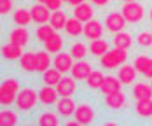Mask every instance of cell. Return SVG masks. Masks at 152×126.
Returning a JSON list of instances; mask_svg holds the SVG:
<instances>
[{"label":"cell","mask_w":152,"mask_h":126,"mask_svg":"<svg viewBox=\"0 0 152 126\" xmlns=\"http://www.w3.org/2000/svg\"><path fill=\"white\" fill-rule=\"evenodd\" d=\"M40 103L39 100V89L31 88V86H25L19 89V93L16 96V103L14 107L21 114H28V112H33L37 109V105Z\"/></svg>","instance_id":"cell-1"},{"label":"cell","mask_w":152,"mask_h":126,"mask_svg":"<svg viewBox=\"0 0 152 126\" xmlns=\"http://www.w3.org/2000/svg\"><path fill=\"white\" fill-rule=\"evenodd\" d=\"M21 89V82L19 79L14 75H9L2 81V86H0V103L2 107H11L16 103V96Z\"/></svg>","instance_id":"cell-2"},{"label":"cell","mask_w":152,"mask_h":126,"mask_svg":"<svg viewBox=\"0 0 152 126\" xmlns=\"http://www.w3.org/2000/svg\"><path fill=\"white\" fill-rule=\"evenodd\" d=\"M121 12L126 18L128 25H140L147 19V7L140 4L138 0L135 2H122Z\"/></svg>","instance_id":"cell-3"},{"label":"cell","mask_w":152,"mask_h":126,"mask_svg":"<svg viewBox=\"0 0 152 126\" xmlns=\"http://www.w3.org/2000/svg\"><path fill=\"white\" fill-rule=\"evenodd\" d=\"M128 53H129V51L112 47L110 51H107L102 58H98L100 68H103V70H110V72H112V70H117L122 63L128 62Z\"/></svg>","instance_id":"cell-4"},{"label":"cell","mask_w":152,"mask_h":126,"mask_svg":"<svg viewBox=\"0 0 152 126\" xmlns=\"http://www.w3.org/2000/svg\"><path fill=\"white\" fill-rule=\"evenodd\" d=\"M103 25H105V30L110 33V35H114V33H117V32H122L126 28V25H128V21H126V18L122 16L121 11H108L103 18Z\"/></svg>","instance_id":"cell-5"},{"label":"cell","mask_w":152,"mask_h":126,"mask_svg":"<svg viewBox=\"0 0 152 126\" xmlns=\"http://www.w3.org/2000/svg\"><path fill=\"white\" fill-rule=\"evenodd\" d=\"M77 100L74 96H60V100L56 102V105H54V109L58 110V114H60L63 119H70V117H74V114H75L77 110Z\"/></svg>","instance_id":"cell-6"},{"label":"cell","mask_w":152,"mask_h":126,"mask_svg":"<svg viewBox=\"0 0 152 126\" xmlns=\"http://www.w3.org/2000/svg\"><path fill=\"white\" fill-rule=\"evenodd\" d=\"M105 32L107 30H105L103 21L93 18V19H89V21L84 23V35H82V37H84L86 40H96V39H102Z\"/></svg>","instance_id":"cell-7"},{"label":"cell","mask_w":152,"mask_h":126,"mask_svg":"<svg viewBox=\"0 0 152 126\" xmlns=\"http://www.w3.org/2000/svg\"><path fill=\"white\" fill-rule=\"evenodd\" d=\"M102 103L107 110L115 112V110H122L128 107V98L122 91H117V93L108 94V96H102Z\"/></svg>","instance_id":"cell-8"},{"label":"cell","mask_w":152,"mask_h":126,"mask_svg":"<svg viewBox=\"0 0 152 126\" xmlns=\"http://www.w3.org/2000/svg\"><path fill=\"white\" fill-rule=\"evenodd\" d=\"M7 40H11L12 44H18V46H21V47H26L31 40L28 26H16L14 25L9 30V33H7Z\"/></svg>","instance_id":"cell-9"},{"label":"cell","mask_w":152,"mask_h":126,"mask_svg":"<svg viewBox=\"0 0 152 126\" xmlns=\"http://www.w3.org/2000/svg\"><path fill=\"white\" fill-rule=\"evenodd\" d=\"M74 119L79 121V125H93L96 121V110L93 109V105L88 103V102L79 103L75 114H74Z\"/></svg>","instance_id":"cell-10"},{"label":"cell","mask_w":152,"mask_h":126,"mask_svg":"<svg viewBox=\"0 0 152 126\" xmlns=\"http://www.w3.org/2000/svg\"><path fill=\"white\" fill-rule=\"evenodd\" d=\"M117 77L121 79V82L124 84V86H133L135 82L138 81V70L137 67L133 65V63H122L121 67L117 68V74H115Z\"/></svg>","instance_id":"cell-11"},{"label":"cell","mask_w":152,"mask_h":126,"mask_svg":"<svg viewBox=\"0 0 152 126\" xmlns=\"http://www.w3.org/2000/svg\"><path fill=\"white\" fill-rule=\"evenodd\" d=\"M56 89H58L60 96H75L77 91H79V81L72 74L70 75L65 74L61 77V81L56 84Z\"/></svg>","instance_id":"cell-12"},{"label":"cell","mask_w":152,"mask_h":126,"mask_svg":"<svg viewBox=\"0 0 152 126\" xmlns=\"http://www.w3.org/2000/svg\"><path fill=\"white\" fill-rule=\"evenodd\" d=\"M39 100H40V105L42 107H54L56 102L60 100V93H58L56 86L42 84L39 88Z\"/></svg>","instance_id":"cell-13"},{"label":"cell","mask_w":152,"mask_h":126,"mask_svg":"<svg viewBox=\"0 0 152 126\" xmlns=\"http://www.w3.org/2000/svg\"><path fill=\"white\" fill-rule=\"evenodd\" d=\"M133 65L137 67L138 74L143 79H152V56L145 54V53H138L137 56L133 58Z\"/></svg>","instance_id":"cell-14"},{"label":"cell","mask_w":152,"mask_h":126,"mask_svg":"<svg viewBox=\"0 0 152 126\" xmlns=\"http://www.w3.org/2000/svg\"><path fill=\"white\" fill-rule=\"evenodd\" d=\"M112 46L117 49H124V51H131V47L135 46V35L129 30H122L112 35Z\"/></svg>","instance_id":"cell-15"},{"label":"cell","mask_w":152,"mask_h":126,"mask_svg":"<svg viewBox=\"0 0 152 126\" xmlns=\"http://www.w3.org/2000/svg\"><path fill=\"white\" fill-rule=\"evenodd\" d=\"M23 49H25V47L18 46V44H12L11 40L4 42V44H2V60L5 63H16L21 58V54L25 53Z\"/></svg>","instance_id":"cell-16"},{"label":"cell","mask_w":152,"mask_h":126,"mask_svg":"<svg viewBox=\"0 0 152 126\" xmlns=\"http://www.w3.org/2000/svg\"><path fill=\"white\" fill-rule=\"evenodd\" d=\"M74 56L70 54V51H60L58 54H54L53 58V67H56L61 74H70L72 65H74Z\"/></svg>","instance_id":"cell-17"},{"label":"cell","mask_w":152,"mask_h":126,"mask_svg":"<svg viewBox=\"0 0 152 126\" xmlns=\"http://www.w3.org/2000/svg\"><path fill=\"white\" fill-rule=\"evenodd\" d=\"M35 123L40 126H60L61 125V116L58 114V110H51L47 107L46 110H40L37 114V119Z\"/></svg>","instance_id":"cell-18"},{"label":"cell","mask_w":152,"mask_h":126,"mask_svg":"<svg viewBox=\"0 0 152 126\" xmlns=\"http://www.w3.org/2000/svg\"><path fill=\"white\" fill-rule=\"evenodd\" d=\"M30 11H31L33 23H37V25H44V23H49V21H51L53 11L47 7L46 4H39V2H35V4L30 7Z\"/></svg>","instance_id":"cell-19"},{"label":"cell","mask_w":152,"mask_h":126,"mask_svg":"<svg viewBox=\"0 0 152 126\" xmlns=\"http://www.w3.org/2000/svg\"><path fill=\"white\" fill-rule=\"evenodd\" d=\"M122 86L124 84L121 82V79L117 77V75L108 74L103 79V84H102V88H100L98 93L102 94V96H108V94H114V93H117V91H122Z\"/></svg>","instance_id":"cell-20"},{"label":"cell","mask_w":152,"mask_h":126,"mask_svg":"<svg viewBox=\"0 0 152 126\" xmlns=\"http://www.w3.org/2000/svg\"><path fill=\"white\" fill-rule=\"evenodd\" d=\"M131 98L133 100H145V98H152V84L151 81H137L131 86Z\"/></svg>","instance_id":"cell-21"},{"label":"cell","mask_w":152,"mask_h":126,"mask_svg":"<svg viewBox=\"0 0 152 126\" xmlns=\"http://www.w3.org/2000/svg\"><path fill=\"white\" fill-rule=\"evenodd\" d=\"M18 67L21 70V74H37V67H35V51H25L21 54V58L18 60Z\"/></svg>","instance_id":"cell-22"},{"label":"cell","mask_w":152,"mask_h":126,"mask_svg":"<svg viewBox=\"0 0 152 126\" xmlns=\"http://www.w3.org/2000/svg\"><path fill=\"white\" fill-rule=\"evenodd\" d=\"M63 33L68 39H80L84 35V21L77 19L75 16H70L68 21H66V26H65Z\"/></svg>","instance_id":"cell-23"},{"label":"cell","mask_w":152,"mask_h":126,"mask_svg":"<svg viewBox=\"0 0 152 126\" xmlns=\"http://www.w3.org/2000/svg\"><path fill=\"white\" fill-rule=\"evenodd\" d=\"M93 70V63L86 58V60H75L74 65H72V70H70V74L74 75V77L80 82H84V79L89 75V72Z\"/></svg>","instance_id":"cell-24"},{"label":"cell","mask_w":152,"mask_h":126,"mask_svg":"<svg viewBox=\"0 0 152 126\" xmlns=\"http://www.w3.org/2000/svg\"><path fill=\"white\" fill-rule=\"evenodd\" d=\"M68 51L74 60H86L89 56V44H86V39H74L68 46Z\"/></svg>","instance_id":"cell-25"},{"label":"cell","mask_w":152,"mask_h":126,"mask_svg":"<svg viewBox=\"0 0 152 126\" xmlns=\"http://www.w3.org/2000/svg\"><path fill=\"white\" fill-rule=\"evenodd\" d=\"M103 79H105L103 68H93L91 72H89V75L84 79V86L89 91H100V88L103 84Z\"/></svg>","instance_id":"cell-26"},{"label":"cell","mask_w":152,"mask_h":126,"mask_svg":"<svg viewBox=\"0 0 152 126\" xmlns=\"http://www.w3.org/2000/svg\"><path fill=\"white\" fill-rule=\"evenodd\" d=\"M133 114L140 119H152V98L145 100H135L133 103Z\"/></svg>","instance_id":"cell-27"},{"label":"cell","mask_w":152,"mask_h":126,"mask_svg":"<svg viewBox=\"0 0 152 126\" xmlns=\"http://www.w3.org/2000/svg\"><path fill=\"white\" fill-rule=\"evenodd\" d=\"M94 5H93L91 2H82V4H79L75 5L74 9H72V16H75L77 19H80V21H89L94 18Z\"/></svg>","instance_id":"cell-28"},{"label":"cell","mask_w":152,"mask_h":126,"mask_svg":"<svg viewBox=\"0 0 152 126\" xmlns=\"http://www.w3.org/2000/svg\"><path fill=\"white\" fill-rule=\"evenodd\" d=\"M11 19H12V25L16 26H28L30 23H33L31 11L26 7H16L14 12L11 14Z\"/></svg>","instance_id":"cell-29"},{"label":"cell","mask_w":152,"mask_h":126,"mask_svg":"<svg viewBox=\"0 0 152 126\" xmlns=\"http://www.w3.org/2000/svg\"><path fill=\"white\" fill-rule=\"evenodd\" d=\"M53 54L47 51V49H42V51H35V67H37V74H42L46 72L49 67H53Z\"/></svg>","instance_id":"cell-30"},{"label":"cell","mask_w":152,"mask_h":126,"mask_svg":"<svg viewBox=\"0 0 152 126\" xmlns=\"http://www.w3.org/2000/svg\"><path fill=\"white\" fill-rule=\"evenodd\" d=\"M112 42L110 40H107V39H96V40H89V54L94 56L96 60L98 58H102L103 54H105L107 51H110L112 49Z\"/></svg>","instance_id":"cell-31"},{"label":"cell","mask_w":152,"mask_h":126,"mask_svg":"<svg viewBox=\"0 0 152 126\" xmlns=\"http://www.w3.org/2000/svg\"><path fill=\"white\" fill-rule=\"evenodd\" d=\"M19 110L16 107H4L0 112V125L2 126H14L19 123Z\"/></svg>","instance_id":"cell-32"},{"label":"cell","mask_w":152,"mask_h":126,"mask_svg":"<svg viewBox=\"0 0 152 126\" xmlns=\"http://www.w3.org/2000/svg\"><path fill=\"white\" fill-rule=\"evenodd\" d=\"M54 33H56V30L53 28V25H51V23H44V25H37V28H35V35H33V37H35V40H37L39 44L44 46Z\"/></svg>","instance_id":"cell-33"},{"label":"cell","mask_w":152,"mask_h":126,"mask_svg":"<svg viewBox=\"0 0 152 126\" xmlns=\"http://www.w3.org/2000/svg\"><path fill=\"white\" fill-rule=\"evenodd\" d=\"M63 75H65V74H61L56 67H49L46 72L40 74V82H42V84H47V86H56L61 81Z\"/></svg>","instance_id":"cell-34"},{"label":"cell","mask_w":152,"mask_h":126,"mask_svg":"<svg viewBox=\"0 0 152 126\" xmlns=\"http://www.w3.org/2000/svg\"><path fill=\"white\" fill-rule=\"evenodd\" d=\"M63 47H65V37L61 35L60 32H56L46 44H44V49H47L51 54H58L60 51H63Z\"/></svg>","instance_id":"cell-35"},{"label":"cell","mask_w":152,"mask_h":126,"mask_svg":"<svg viewBox=\"0 0 152 126\" xmlns=\"http://www.w3.org/2000/svg\"><path fill=\"white\" fill-rule=\"evenodd\" d=\"M68 18H70V16L66 14L63 9H58V11H54V12H53V16H51V21H49V23L53 25V28H54L56 32H61V30H65Z\"/></svg>","instance_id":"cell-36"},{"label":"cell","mask_w":152,"mask_h":126,"mask_svg":"<svg viewBox=\"0 0 152 126\" xmlns=\"http://www.w3.org/2000/svg\"><path fill=\"white\" fill-rule=\"evenodd\" d=\"M135 44L142 49L152 47V30H138L135 33Z\"/></svg>","instance_id":"cell-37"},{"label":"cell","mask_w":152,"mask_h":126,"mask_svg":"<svg viewBox=\"0 0 152 126\" xmlns=\"http://www.w3.org/2000/svg\"><path fill=\"white\" fill-rule=\"evenodd\" d=\"M14 0H0V14L9 16L14 12Z\"/></svg>","instance_id":"cell-38"},{"label":"cell","mask_w":152,"mask_h":126,"mask_svg":"<svg viewBox=\"0 0 152 126\" xmlns=\"http://www.w3.org/2000/svg\"><path fill=\"white\" fill-rule=\"evenodd\" d=\"M65 4V0H47L46 2V5L54 12V11H58V9H61V5Z\"/></svg>","instance_id":"cell-39"},{"label":"cell","mask_w":152,"mask_h":126,"mask_svg":"<svg viewBox=\"0 0 152 126\" xmlns=\"http://www.w3.org/2000/svg\"><path fill=\"white\" fill-rule=\"evenodd\" d=\"M89 2H91L96 9H105L107 5L110 4V0H89Z\"/></svg>","instance_id":"cell-40"},{"label":"cell","mask_w":152,"mask_h":126,"mask_svg":"<svg viewBox=\"0 0 152 126\" xmlns=\"http://www.w3.org/2000/svg\"><path fill=\"white\" fill-rule=\"evenodd\" d=\"M82 2H86V0H68L66 4H68L70 7H75V5H79V4H82Z\"/></svg>","instance_id":"cell-41"},{"label":"cell","mask_w":152,"mask_h":126,"mask_svg":"<svg viewBox=\"0 0 152 126\" xmlns=\"http://www.w3.org/2000/svg\"><path fill=\"white\" fill-rule=\"evenodd\" d=\"M147 19H149V21L152 23V5L149 7V9H147Z\"/></svg>","instance_id":"cell-42"},{"label":"cell","mask_w":152,"mask_h":126,"mask_svg":"<svg viewBox=\"0 0 152 126\" xmlns=\"http://www.w3.org/2000/svg\"><path fill=\"white\" fill-rule=\"evenodd\" d=\"M35 2H39V4H46L47 0H35Z\"/></svg>","instance_id":"cell-43"},{"label":"cell","mask_w":152,"mask_h":126,"mask_svg":"<svg viewBox=\"0 0 152 126\" xmlns=\"http://www.w3.org/2000/svg\"><path fill=\"white\" fill-rule=\"evenodd\" d=\"M121 2H135V0H121Z\"/></svg>","instance_id":"cell-44"},{"label":"cell","mask_w":152,"mask_h":126,"mask_svg":"<svg viewBox=\"0 0 152 126\" xmlns=\"http://www.w3.org/2000/svg\"><path fill=\"white\" fill-rule=\"evenodd\" d=\"M14 2H19V0H14Z\"/></svg>","instance_id":"cell-45"},{"label":"cell","mask_w":152,"mask_h":126,"mask_svg":"<svg viewBox=\"0 0 152 126\" xmlns=\"http://www.w3.org/2000/svg\"><path fill=\"white\" fill-rule=\"evenodd\" d=\"M151 84H152V79H151Z\"/></svg>","instance_id":"cell-46"},{"label":"cell","mask_w":152,"mask_h":126,"mask_svg":"<svg viewBox=\"0 0 152 126\" xmlns=\"http://www.w3.org/2000/svg\"><path fill=\"white\" fill-rule=\"evenodd\" d=\"M65 2H68V0H65Z\"/></svg>","instance_id":"cell-47"},{"label":"cell","mask_w":152,"mask_h":126,"mask_svg":"<svg viewBox=\"0 0 152 126\" xmlns=\"http://www.w3.org/2000/svg\"><path fill=\"white\" fill-rule=\"evenodd\" d=\"M151 30H152V28H151Z\"/></svg>","instance_id":"cell-48"}]
</instances>
